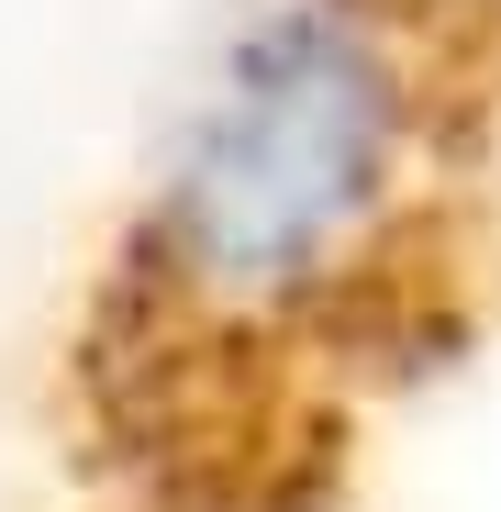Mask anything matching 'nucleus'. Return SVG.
Here are the masks:
<instances>
[{
    "label": "nucleus",
    "instance_id": "nucleus-2",
    "mask_svg": "<svg viewBox=\"0 0 501 512\" xmlns=\"http://www.w3.org/2000/svg\"><path fill=\"white\" fill-rule=\"evenodd\" d=\"M412 12H424L446 45H468V56L501 78V0H412Z\"/></svg>",
    "mask_w": 501,
    "mask_h": 512
},
{
    "label": "nucleus",
    "instance_id": "nucleus-1",
    "mask_svg": "<svg viewBox=\"0 0 501 512\" xmlns=\"http://www.w3.org/2000/svg\"><path fill=\"white\" fill-rule=\"evenodd\" d=\"M501 78L412 0H268L67 323V457L123 512H323L490 290Z\"/></svg>",
    "mask_w": 501,
    "mask_h": 512
}]
</instances>
